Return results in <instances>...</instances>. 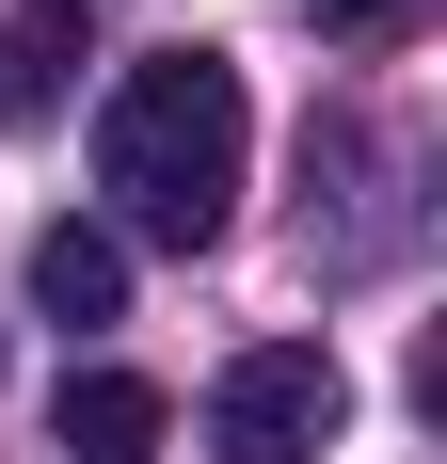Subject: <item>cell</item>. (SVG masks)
Instances as JSON below:
<instances>
[{
	"label": "cell",
	"instance_id": "1",
	"mask_svg": "<svg viewBox=\"0 0 447 464\" xmlns=\"http://www.w3.org/2000/svg\"><path fill=\"white\" fill-rule=\"evenodd\" d=\"M240 160H256V96L224 48H144L112 112H96V192H112V240H160V256H208L240 225Z\"/></svg>",
	"mask_w": 447,
	"mask_h": 464
},
{
	"label": "cell",
	"instance_id": "2",
	"mask_svg": "<svg viewBox=\"0 0 447 464\" xmlns=\"http://www.w3.org/2000/svg\"><path fill=\"white\" fill-rule=\"evenodd\" d=\"M208 417H224V449H240V464H304V449H336L352 384H336V353H319V336H256V353H224Z\"/></svg>",
	"mask_w": 447,
	"mask_h": 464
},
{
	"label": "cell",
	"instance_id": "3",
	"mask_svg": "<svg viewBox=\"0 0 447 464\" xmlns=\"http://www.w3.org/2000/svg\"><path fill=\"white\" fill-rule=\"evenodd\" d=\"M48 432H64V464H160V432H176V401H160L144 369H81Z\"/></svg>",
	"mask_w": 447,
	"mask_h": 464
},
{
	"label": "cell",
	"instance_id": "4",
	"mask_svg": "<svg viewBox=\"0 0 447 464\" xmlns=\"http://www.w3.org/2000/svg\"><path fill=\"white\" fill-rule=\"evenodd\" d=\"M16 288H33V321H112V304H128V240L112 225H33Z\"/></svg>",
	"mask_w": 447,
	"mask_h": 464
},
{
	"label": "cell",
	"instance_id": "5",
	"mask_svg": "<svg viewBox=\"0 0 447 464\" xmlns=\"http://www.w3.org/2000/svg\"><path fill=\"white\" fill-rule=\"evenodd\" d=\"M48 64H81V33H64V16H16V33H0V112H33Z\"/></svg>",
	"mask_w": 447,
	"mask_h": 464
},
{
	"label": "cell",
	"instance_id": "6",
	"mask_svg": "<svg viewBox=\"0 0 447 464\" xmlns=\"http://www.w3.org/2000/svg\"><path fill=\"white\" fill-rule=\"evenodd\" d=\"M400 16H415V0H319V33H352V48H367V33H400Z\"/></svg>",
	"mask_w": 447,
	"mask_h": 464
}]
</instances>
